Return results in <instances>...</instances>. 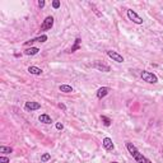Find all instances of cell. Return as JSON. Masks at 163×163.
Instances as JSON below:
<instances>
[{
    "instance_id": "cell-10",
    "label": "cell",
    "mask_w": 163,
    "mask_h": 163,
    "mask_svg": "<svg viewBox=\"0 0 163 163\" xmlns=\"http://www.w3.org/2000/svg\"><path fill=\"white\" fill-rule=\"evenodd\" d=\"M94 68L97 69V70H100V72H105V73H108V72H111V68L108 66V65H106V64H101V61H96L94 63Z\"/></svg>"
},
{
    "instance_id": "cell-11",
    "label": "cell",
    "mask_w": 163,
    "mask_h": 163,
    "mask_svg": "<svg viewBox=\"0 0 163 163\" xmlns=\"http://www.w3.org/2000/svg\"><path fill=\"white\" fill-rule=\"evenodd\" d=\"M80 46H82V38H75V41H74V45L70 47V50L68 51L69 54H73V52H75V51H78L79 48H80Z\"/></svg>"
},
{
    "instance_id": "cell-23",
    "label": "cell",
    "mask_w": 163,
    "mask_h": 163,
    "mask_svg": "<svg viewBox=\"0 0 163 163\" xmlns=\"http://www.w3.org/2000/svg\"><path fill=\"white\" fill-rule=\"evenodd\" d=\"M59 107H60L61 110H64V111L66 110V107H65V105H63V103H60V105H59Z\"/></svg>"
},
{
    "instance_id": "cell-4",
    "label": "cell",
    "mask_w": 163,
    "mask_h": 163,
    "mask_svg": "<svg viewBox=\"0 0 163 163\" xmlns=\"http://www.w3.org/2000/svg\"><path fill=\"white\" fill-rule=\"evenodd\" d=\"M107 56L111 57L113 61L116 63H124V56L121 55V54H118L117 51H113V50H108L107 51Z\"/></svg>"
},
{
    "instance_id": "cell-3",
    "label": "cell",
    "mask_w": 163,
    "mask_h": 163,
    "mask_svg": "<svg viewBox=\"0 0 163 163\" xmlns=\"http://www.w3.org/2000/svg\"><path fill=\"white\" fill-rule=\"evenodd\" d=\"M128 18L131 20L133 23H135V24H143V22H144L143 18L133 9H128Z\"/></svg>"
},
{
    "instance_id": "cell-8",
    "label": "cell",
    "mask_w": 163,
    "mask_h": 163,
    "mask_svg": "<svg viewBox=\"0 0 163 163\" xmlns=\"http://www.w3.org/2000/svg\"><path fill=\"white\" fill-rule=\"evenodd\" d=\"M47 41V36L46 35H42V36H38V37H35V38H31L28 41H26L24 42V46H28V45H32V43H35V42H46Z\"/></svg>"
},
{
    "instance_id": "cell-17",
    "label": "cell",
    "mask_w": 163,
    "mask_h": 163,
    "mask_svg": "<svg viewBox=\"0 0 163 163\" xmlns=\"http://www.w3.org/2000/svg\"><path fill=\"white\" fill-rule=\"evenodd\" d=\"M101 120H102V124L105 125V126H111L112 120H111L110 117H107V116H101Z\"/></svg>"
},
{
    "instance_id": "cell-15",
    "label": "cell",
    "mask_w": 163,
    "mask_h": 163,
    "mask_svg": "<svg viewBox=\"0 0 163 163\" xmlns=\"http://www.w3.org/2000/svg\"><path fill=\"white\" fill-rule=\"evenodd\" d=\"M28 73L32 75H41L42 74V69L37 68V66H29L28 68Z\"/></svg>"
},
{
    "instance_id": "cell-13",
    "label": "cell",
    "mask_w": 163,
    "mask_h": 163,
    "mask_svg": "<svg viewBox=\"0 0 163 163\" xmlns=\"http://www.w3.org/2000/svg\"><path fill=\"white\" fill-rule=\"evenodd\" d=\"M38 121L40 122H42V124H46V125H48V124H51L52 122V118L47 115V113H42V115H40L38 116Z\"/></svg>"
},
{
    "instance_id": "cell-12",
    "label": "cell",
    "mask_w": 163,
    "mask_h": 163,
    "mask_svg": "<svg viewBox=\"0 0 163 163\" xmlns=\"http://www.w3.org/2000/svg\"><path fill=\"white\" fill-rule=\"evenodd\" d=\"M40 52V48L38 47H29V48H26L24 50V55L27 56H33V55H37Z\"/></svg>"
},
{
    "instance_id": "cell-19",
    "label": "cell",
    "mask_w": 163,
    "mask_h": 163,
    "mask_svg": "<svg viewBox=\"0 0 163 163\" xmlns=\"http://www.w3.org/2000/svg\"><path fill=\"white\" fill-rule=\"evenodd\" d=\"M60 5H61V3L59 2V0H54V2H52V8L54 9H59V8H60Z\"/></svg>"
},
{
    "instance_id": "cell-6",
    "label": "cell",
    "mask_w": 163,
    "mask_h": 163,
    "mask_svg": "<svg viewBox=\"0 0 163 163\" xmlns=\"http://www.w3.org/2000/svg\"><path fill=\"white\" fill-rule=\"evenodd\" d=\"M41 105L38 102H35V101H28L24 103V110L26 111H36V110H40Z\"/></svg>"
},
{
    "instance_id": "cell-9",
    "label": "cell",
    "mask_w": 163,
    "mask_h": 163,
    "mask_svg": "<svg viewBox=\"0 0 163 163\" xmlns=\"http://www.w3.org/2000/svg\"><path fill=\"white\" fill-rule=\"evenodd\" d=\"M108 93H110V88H108V87H101V88H98V91H97V98L98 100L105 98Z\"/></svg>"
},
{
    "instance_id": "cell-14",
    "label": "cell",
    "mask_w": 163,
    "mask_h": 163,
    "mask_svg": "<svg viewBox=\"0 0 163 163\" xmlns=\"http://www.w3.org/2000/svg\"><path fill=\"white\" fill-rule=\"evenodd\" d=\"M59 89H60V92H64V93H72V92H74L73 87L68 85V84H61L60 87H59Z\"/></svg>"
},
{
    "instance_id": "cell-16",
    "label": "cell",
    "mask_w": 163,
    "mask_h": 163,
    "mask_svg": "<svg viewBox=\"0 0 163 163\" xmlns=\"http://www.w3.org/2000/svg\"><path fill=\"white\" fill-rule=\"evenodd\" d=\"M0 153H4V154L13 153V148H10V146H5V145H2V146H0Z\"/></svg>"
},
{
    "instance_id": "cell-7",
    "label": "cell",
    "mask_w": 163,
    "mask_h": 163,
    "mask_svg": "<svg viewBox=\"0 0 163 163\" xmlns=\"http://www.w3.org/2000/svg\"><path fill=\"white\" fill-rule=\"evenodd\" d=\"M102 145H103V148H105L106 150H108V152H111V150L115 149V144H113L111 138H105V139H103L102 140Z\"/></svg>"
},
{
    "instance_id": "cell-2",
    "label": "cell",
    "mask_w": 163,
    "mask_h": 163,
    "mask_svg": "<svg viewBox=\"0 0 163 163\" xmlns=\"http://www.w3.org/2000/svg\"><path fill=\"white\" fill-rule=\"evenodd\" d=\"M140 77H142V79L144 82H146V83H149V84L158 83V77L153 73H150V72H146V70H143V72L140 73Z\"/></svg>"
},
{
    "instance_id": "cell-5",
    "label": "cell",
    "mask_w": 163,
    "mask_h": 163,
    "mask_svg": "<svg viewBox=\"0 0 163 163\" xmlns=\"http://www.w3.org/2000/svg\"><path fill=\"white\" fill-rule=\"evenodd\" d=\"M52 26H54V17L48 15V17H46L45 20H43V23L41 26V31H50L52 28Z\"/></svg>"
},
{
    "instance_id": "cell-24",
    "label": "cell",
    "mask_w": 163,
    "mask_h": 163,
    "mask_svg": "<svg viewBox=\"0 0 163 163\" xmlns=\"http://www.w3.org/2000/svg\"><path fill=\"white\" fill-rule=\"evenodd\" d=\"M111 163H118V162H111Z\"/></svg>"
},
{
    "instance_id": "cell-1",
    "label": "cell",
    "mask_w": 163,
    "mask_h": 163,
    "mask_svg": "<svg viewBox=\"0 0 163 163\" xmlns=\"http://www.w3.org/2000/svg\"><path fill=\"white\" fill-rule=\"evenodd\" d=\"M126 144V149L130 154H131L133 158L137 161V163H152L146 157L143 155V153H140V152L137 149V146H135L133 143H130V142H126L125 143Z\"/></svg>"
},
{
    "instance_id": "cell-18",
    "label": "cell",
    "mask_w": 163,
    "mask_h": 163,
    "mask_svg": "<svg viewBox=\"0 0 163 163\" xmlns=\"http://www.w3.org/2000/svg\"><path fill=\"white\" fill-rule=\"evenodd\" d=\"M50 159H51V154L50 153H43L41 155V162L42 163H46L47 161H50Z\"/></svg>"
},
{
    "instance_id": "cell-21",
    "label": "cell",
    "mask_w": 163,
    "mask_h": 163,
    "mask_svg": "<svg viewBox=\"0 0 163 163\" xmlns=\"http://www.w3.org/2000/svg\"><path fill=\"white\" fill-rule=\"evenodd\" d=\"M37 4H38V7H40V8H43V7H45V5H46L45 0H38V3H37Z\"/></svg>"
},
{
    "instance_id": "cell-22",
    "label": "cell",
    "mask_w": 163,
    "mask_h": 163,
    "mask_svg": "<svg viewBox=\"0 0 163 163\" xmlns=\"http://www.w3.org/2000/svg\"><path fill=\"white\" fill-rule=\"evenodd\" d=\"M56 129L57 130H63L64 129V125L61 122H56Z\"/></svg>"
},
{
    "instance_id": "cell-20",
    "label": "cell",
    "mask_w": 163,
    "mask_h": 163,
    "mask_svg": "<svg viewBox=\"0 0 163 163\" xmlns=\"http://www.w3.org/2000/svg\"><path fill=\"white\" fill-rule=\"evenodd\" d=\"M9 162H10V161H9L8 157H4V155L0 157V163H9Z\"/></svg>"
}]
</instances>
